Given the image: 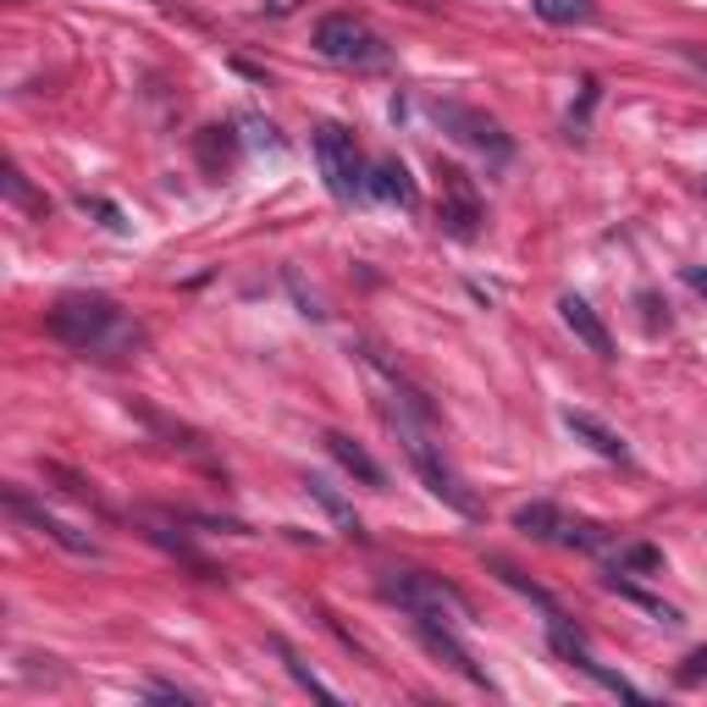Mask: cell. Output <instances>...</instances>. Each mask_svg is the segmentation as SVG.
I'll return each mask as SVG.
<instances>
[{
	"label": "cell",
	"instance_id": "cell-15",
	"mask_svg": "<svg viewBox=\"0 0 707 707\" xmlns=\"http://www.w3.org/2000/svg\"><path fill=\"white\" fill-rule=\"evenodd\" d=\"M514 525L525 530V537H537V542H553V537H564V514H559L553 503H525V508L514 514Z\"/></svg>",
	"mask_w": 707,
	"mask_h": 707
},
{
	"label": "cell",
	"instance_id": "cell-16",
	"mask_svg": "<svg viewBox=\"0 0 707 707\" xmlns=\"http://www.w3.org/2000/svg\"><path fill=\"white\" fill-rule=\"evenodd\" d=\"M530 12H537L542 23H553V28H575V23H591V17H597L591 0H530Z\"/></svg>",
	"mask_w": 707,
	"mask_h": 707
},
{
	"label": "cell",
	"instance_id": "cell-8",
	"mask_svg": "<svg viewBox=\"0 0 707 707\" xmlns=\"http://www.w3.org/2000/svg\"><path fill=\"white\" fill-rule=\"evenodd\" d=\"M436 177H442V227L454 238H481V200L470 177L459 166H436Z\"/></svg>",
	"mask_w": 707,
	"mask_h": 707
},
{
	"label": "cell",
	"instance_id": "cell-20",
	"mask_svg": "<svg viewBox=\"0 0 707 707\" xmlns=\"http://www.w3.org/2000/svg\"><path fill=\"white\" fill-rule=\"evenodd\" d=\"M663 559H658V548H625L619 553V570H642V575H652Z\"/></svg>",
	"mask_w": 707,
	"mask_h": 707
},
{
	"label": "cell",
	"instance_id": "cell-4",
	"mask_svg": "<svg viewBox=\"0 0 707 707\" xmlns=\"http://www.w3.org/2000/svg\"><path fill=\"white\" fill-rule=\"evenodd\" d=\"M315 50L326 61H337V67H376V61H387V45L360 17H348V12H332V17L315 23Z\"/></svg>",
	"mask_w": 707,
	"mask_h": 707
},
{
	"label": "cell",
	"instance_id": "cell-2",
	"mask_svg": "<svg viewBox=\"0 0 707 707\" xmlns=\"http://www.w3.org/2000/svg\"><path fill=\"white\" fill-rule=\"evenodd\" d=\"M404 398L393 404V426H398V442H404V454H409V465L420 470V481L431 487V498H442L448 508H459V514H481V503H476V492L459 481V470L442 459V448H436V436H431V404L415 393V387H398Z\"/></svg>",
	"mask_w": 707,
	"mask_h": 707
},
{
	"label": "cell",
	"instance_id": "cell-1",
	"mask_svg": "<svg viewBox=\"0 0 707 707\" xmlns=\"http://www.w3.org/2000/svg\"><path fill=\"white\" fill-rule=\"evenodd\" d=\"M45 326H50V337L77 348L83 360H122V354H133L144 343V332L106 293H67V299H56Z\"/></svg>",
	"mask_w": 707,
	"mask_h": 707
},
{
	"label": "cell",
	"instance_id": "cell-22",
	"mask_svg": "<svg viewBox=\"0 0 707 707\" xmlns=\"http://www.w3.org/2000/svg\"><path fill=\"white\" fill-rule=\"evenodd\" d=\"M149 696H160V702H194L189 691H177V685H166V680H155V685H149Z\"/></svg>",
	"mask_w": 707,
	"mask_h": 707
},
{
	"label": "cell",
	"instance_id": "cell-6",
	"mask_svg": "<svg viewBox=\"0 0 707 707\" xmlns=\"http://www.w3.org/2000/svg\"><path fill=\"white\" fill-rule=\"evenodd\" d=\"M409 625H415V636H420V647L431 652V658H442V663H448L454 674H465L470 685H481V691H498L492 680H487V669L465 652V642L448 631V625H442V619L436 613H409Z\"/></svg>",
	"mask_w": 707,
	"mask_h": 707
},
{
	"label": "cell",
	"instance_id": "cell-5",
	"mask_svg": "<svg viewBox=\"0 0 707 707\" xmlns=\"http://www.w3.org/2000/svg\"><path fill=\"white\" fill-rule=\"evenodd\" d=\"M382 591H387L393 602H404L409 613H436V619H442V608L465 613V597H459L448 580L426 575V570H393V575L382 580Z\"/></svg>",
	"mask_w": 707,
	"mask_h": 707
},
{
	"label": "cell",
	"instance_id": "cell-12",
	"mask_svg": "<svg viewBox=\"0 0 707 707\" xmlns=\"http://www.w3.org/2000/svg\"><path fill=\"white\" fill-rule=\"evenodd\" d=\"M321 442H326V454H332L348 476H360L366 487H387V470H382V465H376V459H371V454H366V448H360V442H354L348 431H326Z\"/></svg>",
	"mask_w": 707,
	"mask_h": 707
},
{
	"label": "cell",
	"instance_id": "cell-21",
	"mask_svg": "<svg viewBox=\"0 0 707 707\" xmlns=\"http://www.w3.org/2000/svg\"><path fill=\"white\" fill-rule=\"evenodd\" d=\"M696 680H707V647H696L685 658V669H680V685H696Z\"/></svg>",
	"mask_w": 707,
	"mask_h": 707
},
{
	"label": "cell",
	"instance_id": "cell-19",
	"mask_svg": "<svg viewBox=\"0 0 707 707\" xmlns=\"http://www.w3.org/2000/svg\"><path fill=\"white\" fill-rule=\"evenodd\" d=\"M283 658H288V674H293V680H299L304 691H315V696H326V702H337V691H332V685H321V680H315V674H310V669H304V663H299V658L288 652V647H283Z\"/></svg>",
	"mask_w": 707,
	"mask_h": 707
},
{
	"label": "cell",
	"instance_id": "cell-17",
	"mask_svg": "<svg viewBox=\"0 0 707 707\" xmlns=\"http://www.w3.org/2000/svg\"><path fill=\"white\" fill-rule=\"evenodd\" d=\"M232 155H238V149H232V133H227V128H205V139H200V160H205L211 171H227Z\"/></svg>",
	"mask_w": 707,
	"mask_h": 707
},
{
	"label": "cell",
	"instance_id": "cell-10",
	"mask_svg": "<svg viewBox=\"0 0 707 707\" xmlns=\"http://www.w3.org/2000/svg\"><path fill=\"white\" fill-rule=\"evenodd\" d=\"M564 426H570V436H575V442H586L591 454H602V459H613V465H631L625 436H619L613 426H602L591 409H564Z\"/></svg>",
	"mask_w": 707,
	"mask_h": 707
},
{
	"label": "cell",
	"instance_id": "cell-13",
	"mask_svg": "<svg viewBox=\"0 0 707 707\" xmlns=\"http://www.w3.org/2000/svg\"><path fill=\"white\" fill-rule=\"evenodd\" d=\"M376 200H393V205H404V211H415L420 205V189H415V177H409V166L404 160H376L371 166V183H366Z\"/></svg>",
	"mask_w": 707,
	"mask_h": 707
},
{
	"label": "cell",
	"instance_id": "cell-14",
	"mask_svg": "<svg viewBox=\"0 0 707 707\" xmlns=\"http://www.w3.org/2000/svg\"><path fill=\"white\" fill-rule=\"evenodd\" d=\"M304 492H310V498H315V503H321L332 519H337V530H343V537H366L360 514H354V508L337 498V487H332V481H321V476H304Z\"/></svg>",
	"mask_w": 707,
	"mask_h": 707
},
{
	"label": "cell",
	"instance_id": "cell-7",
	"mask_svg": "<svg viewBox=\"0 0 707 707\" xmlns=\"http://www.w3.org/2000/svg\"><path fill=\"white\" fill-rule=\"evenodd\" d=\"M431 117L448 128L459 144H470V149H481V155H492V160H508V133H503L492 117H481V111H470V106H454V100H436Z\"/></svg>",
	"mask_w": 707,
	"mask_h": 707
},
{
	"label": "cell",
	"instance_id": "cell-18",
	"mask_svg": "<svg viewBox=\"0 0 707 707\" xmlns=\"http://www.w3.org/2000/svg\"><path fill=\"white\" fill-rule=\"evenodd\" d=\"M7 194H12V200H17V205H28V211H34V216H45V211H50V200H45V194H34V189H28V177H23V171H17V166H7Z\"/></svg>",
	"mask_w": 707,
	"mask_h": 707
},
{
	"label": "cell",
	"instance_id": "cell-23",
	"mask_svg": "<svg viewBox=\"0 0 707 707\" xmlns=\"http://www.w3.org/2000/svg\"><path fill=\"white\" fill-rule=\"evenodd\" d=\"M685 283H691L696 293H707V272H696V265H691V272H685Z\"/></svg>",
	"mask_w": 707,
	"mask_h": 707
},
{
	"label": "cell",
	"instance_id": "cell-3",
	"mask_svg": "<svg viewBox=\"0 0 707 707\" xmlns=\"http://www.w3.org/2000/svg\"><path fill=\"white\" fill-rule=\"evenodd\" d=\"M315 160H321V177H326V189L332 200H354V194H366V160H360V144H354V133H343L337 122H321L315 128Z\"/></svg>",
	"mask_w": 707,
	"mask_h": 707
},
{
	"label": "cell",
	"instance_id": "cell-9",
	"mask_svg": "<svg viewBox=\"0 0 707 707\" xmlns=\"http://www.w3.org/2000/svg\"><path fill=\"white\" fill-rule=\"evenodd\" d=\"M7 508L17 514V519H28L39 537H50L56 548H67V553H77V559H100V548H95V537H83V530H72V525H61L56 514H45V508H34L17 487H7Z\"/></svg>",
	"mask_w": 707,
	"mask_h": 707
},
{
	"label": "cell",
	"instance_id": "cell-11",
	"mask_svg": "<svg viewBox=\"0 0 707 707\" xmlns=\"http://www.w3.org/2000/svg\"><path fill=\"white\" fill-rule=\"evenodd\" d=\"M559 315H564V326L597 354V360H613V337H608V326H602V315L580 299V293H564L559 299Z\"/></svg>",
	"mask_w": 707,
	"mask_h": 707
}]
</instances>
